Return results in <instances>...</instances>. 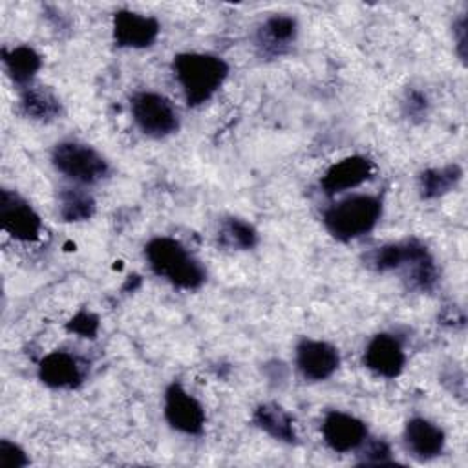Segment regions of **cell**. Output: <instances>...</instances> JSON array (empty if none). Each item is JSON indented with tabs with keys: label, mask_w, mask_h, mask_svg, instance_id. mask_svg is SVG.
Wrapping results in <instances>:
<instances>
[{
	"label": "cell",
	"mask_w": 468,
	"mask_h": 468,
	"mask_svg": "<svg viewBox=\"0 0 468 468\" xmlns=\"http://www.w3.org/2000/svg\"><path fill=\"white\" fill-rule=\"evenodd\" d=\"M172 69L188 106L210 101L229 75V64L221 57L199 51L176 55Z\"/></svg>",
	"instance_id": "obj_1"
},
{
	"label": "cell",
	"mask_w": 468,
	"mask_h": 468,
	"mask_svg": "<svg viewBox=\"0 0 468 468\" xmlns=\"http://www.w3.org/2000/svg\"><path fill=\"white\" fill-rule=\"evenodd\" d=\"M144 256L150 269L177 289L194 291L199 289L207 280L203 265L176 238H152L144 247Z\"/></svg>",
	"instance_id": "obj_2"
},
{
	"label": "cell",
	"mask_w": 468,
	"mask_h": 468,
	"mask_svg": "<svg viewBox=\"0 0 468 468\" xmlns=\"http://www.w3.org/2000/svg\"><path fill=\"white\" fill-rule=\"evenodd\" d=\"M382 216V201L371 194H355L340 199L324 212L327 232L338 241L356 239L375 229Z\"/></svg>",
	"instance_id": "obj_3"
},
{
	"label": "cell",
	"mask_w": 468,
	"mask_h": 468,
	"mask_svg": "<svg viewBox=\"0 0 468 468\" xmlns=\"http://www.w3.org/2000/svg\"><path fill=\"white\" fill-rule=\"evenodd\" d=\"M51 163L77 185H95L110 172L108 161L93 146L79 141H60L51 152Z\"/></svg>",
	"instance_id": "obj_4"
},
{
	"label": "cell",
	"mask_w": 468,
	"mask_h": 468,
	"mask_svg": "<svg viewBox=\"0 0 468 468\" xmlns=\"http://www.w3.org/2000/svg\"><path fill=\"white\" fill-rule=\"evenodd\" d=\"M132 119L137 128L154 139H163L177 132L179 113L176 106L161 93L139 91L130 101Z\"/></svg>",
	"instance_id": "obj_5"
},
{
	"label": "cell",
	"mask_w": 468,
	"mask_h": 468,
	"mask_svg": "<svg viewBox=\"0 0 468 468\" xmlns=\"http://www.w3.org/2000/svg\"><path fill=\"white\" fill-rule=\"evenodd\" d=\"M0 227L18 241H37L42 234V219L37 210L15 190H0Z\"/></svg>",
	"instance_id": "obj_6"
},
{
	"label": "cell",
	"mask_w": 468,
	"mask_h": 468,
	"mask_svg": "<svg viewBox=\"0 0 468 468\" xmlns=\"http://www.w3.org/2000/svg\"><path fill=\"white\" fill-rule=\"evenodd\" d=\"M166 422L186 435H199L205 428V410L201 402L190 395L181 384H170L165 391Z\"/></svg>",
	"instance_id": "obj_7"
},
{
	"label": "cell",
	"mask_w": 468,
	"mask_h": 468,
	"mask_svg": "<svg viewBox=\"0 0 468 468\" xmlns=\"http://www.w3.org/2000/svg\"><path fill=\"white\" fill-rule=\"evenodd\" d=\"M113 42L119 48L143 49L150 48L161 31V24L155 16L121 9L113 15Z\"/></svg>",
	"instance_id": "obj_8"
},
{
	"label": "cell",
	"mask_w": 468,
	"mask_h": 468,
	"mask_svg": "<svg viewBox=\"0 0 468 468\" xmlns=\"http://www.w3.org/2000/svg\"><path fill=\"white\" fill-rule=\"evenodd\" d=\"M340 366L338 349L324 340L303 338L296 346V367L303 378L322 382L333 377Z\"/></svg>",
	"instance_id": "obj_9"
},
{
	"label": "cell",
	"mask_w": 468,
	"mask_h": 468,
	"mask_svg": "<svg viewBox=\"0 0 468 468\" xmlns=\"http://www.w3.org/2000/svg\"><path fill=\"white\" fill-rule=\"evenodd\" d=\"M322 437L333 452L347 453L364 444L367 439V426L355 415L333 410L324 417Z\"/></svg>",
	"instance_id": "obj_10"
},
{
	"label": "cell",
	"mask_w": 468,
	"mask_h": 468,
	"mask_svg": "<svg viewBox=\"0 0 468 468\" xmlns=\"http://www.w3.org/2000/svg\"><path fill=\"white\" fill-rule=\"evenodd\" d=\"M375 174V165L364 155H349L333 163L322 176L320 186L324 194L336 196L349 188H356Z\"/></svg>",
	"instance_id": "obj_11"
},
{
	"label": "cell",
	"mask_w": 468,
	"mask_h": 468,
	"mask_svg": "<svg viewBox=\"0 0 468 468\" xmlns=\"http://www.w3.org/2000/svg\"><path fill=\"white\" fill-rule=\"evenodd\" d=\"M84 375L86 364L68 351H51L38 364V378L53 389H73L82 384Z\"/></svg>",
	"instance_id": "obj_12"
},
{
	"label": "cell",
	"mask_w": 468,
	"mask_h": 468,
	"mask_svg": "<svg viewBox=\"0 0 468 468\" xmlns=\"http://www.w3.org/2000/svg\"><path fill=\"white\" fill-rule=\"evenodd\" d=\"M298 37V22L294 16L278 13L261 22L256 31V46L261 57L276 58L285 55Z\"/></svg>",
	"instance_id": "obj_13"
},
{
	"label": "cell",
	"mask_w": 468,
	"mask_h": 468,
	"mask_svg": "<svg viewBox=\"0 0 468 468\" xmlns=\"http://www.w3.org/2000/svg\"><path fill=\"white\" fill-rule=\"evenodd\" d=\"M364 366L384 378L399 377L406 366V353L402 344L393 335H375L366 346Z\"/></svg>",
	"instance_id": "obj_14"
},
{
	"label": "cell",
	"mask_w": 468,
	"mask_h": 468,
	"mask_svg": "<svg viewBox=\"0 0 468 468\" xmlns=\"http://www.w3.org/2000/svg\"><path fill=\"white\" fill-rule=\"evenodd\" d=\"M404 442L413 457L420 461H430L442 453L446 435L431 420L424 417H413L404 426Z\"/></svg>",
	"instance_id": "obj_15"
},
{
	"label": "cell",
	"mask_w": 468,
	"mask_h": 468,
	"mask_svg": "<svg viewBox=\"0 0 468 468\" xmlns=\"http://www.w3.org/2000/svg\"><path fill=\"white\" fill-rule=\"evenodd\" d=\"M399 269L404 271V280L408 285L422 292L431 291L439 278L431 254L417 239L404 241V260Z\"/></svg>",
	"instance_id": "obj_16"
},
{
	"label": "cell",
	"mask_w": 468,
	"mask_h": 468,
	"mask_svg": "<svg viewBox=\"0 0 468 468\" xmlns=\"http://www.w3.org/2000/svg\"><path fill=\"white\" fill-rule=\"evenodd\" d=\"M254 424L280 442L292 444L298 441L292 415L276 402H263L252 413Z\"/></svg>",
	"instance_id": "obj_17"
},
{
	"label": "cell",
	"mask_w": 468,
	"mask_h": 468,
	"mask_svg": "<svg viewBox=\"0 0 468 468\" xmlns=\"http://www.w3.org/2000/svg\"><path fill=\"white\" fill-rule=\"evenodd\" d=\"M18 106L26 117L42 121V122L55 121L62 115L60 99L49 88H44V86L24 88V91L20 93Z\"/></svg>",
	"instance_id": "obj_18"
},
{
	"label": "cell",
	"mask_w": 468,
	"mask_h": 468,
	"mask_svg": "<svg viewBox=\"0 0 468 468\" xmlns=\"http://www.w3.org/2000/svg\"><path fill=\"white\" fill-rule=\"evenodd\" d=\"M2 62L9 79L27 88L37 71L42 68V57L29 46H15L2 49Z\"/></svg>",
	"instance_id": "obj_19"
},
{
	"label": "cell",
	"mask_w": 468,
	"mask_h": 468,
	"mask_svg": "<svg viewBox=\"0 0 468 468\" xmlns=\"http://www.w3.org/2000/svg\"><path fill=\"white\" fill-rule=\"evenodd\" d=\"M463 177V170L459 165H444L420 172L419 176V192L424 199H437L448 192H452Z\"/></svg>",
	"instance_id": "obj_20"
},
{
	"label": "cell",
	"mask_w": 468,
	"mask_h": 468,
	"mask_svg": "<svg viewBox=\"0 0 468 468\" xmlns=\"http://www.w3.org/2000/svg\"><path fill=\"white\" fill-rule=\"evenodd\" d=\"M218 243L229 250H249L258 243V230L241 218H225L218 227Z\"/></svg>",
	"instance_id": "obj_21"
},
{
	"label": "cell",
	"mask_w": 468,
	"mask_h": 468,
	"mask_svg": "<svg viewBox=\"0 0 468 468\" xmlns=\"http://www.w3.org/2000/svg\"><path fill=\"white\" fill-rule=\"evenodd\" d=\"M95 214V199L80 186H66L58 192V216L68 223L86 221Z\"/></svg>",
	"instance_id": "obj_22"
},
{
	"label": "cell",
	"mask_w": 468,
	"mask_h": 468,
	"mask_svg": "<svg viewBox=\"0 0 468 468\" xmlns=\"http://www.w3.org/2000/svg\"><path fill=\"white\" fill-rule=\"evenodd\" d=\"M402 260H404V241L382 245L369 254V263L378 272L397 271L402 265Z\"/></svg>",
	"instance_id": "obj_23"
},
{
	"label": "cell",
	"mask_w": 468,
	"mask_h": 468,
	"mask_svg": "<svg viewBox=\"0 0 468 468\" xmlns=\"http://www.w3.org/2000/svg\"><path fill=\"white\" fill-rule=\"evenodd\" d=\"M66 329L82 338H95L99 333V316L91 311H79L68 324Z\"/></svg>",
	"instance_id": "obj_24"
},
{
	"label": "cell",
	"mask_w": 468,
	"mask_h": 468,
	"mask_svg": "<svg viewBox=\"0 0 468 468\" xmlns=\"http://www.w3.org/2000/svg\"><path fill=\"white\" fill-rule=\"evenodd\" d=\"M29 464V457L26 452L7 439L0 441V466L2 468H22Z\"/></svg>",
	"instance_id": "obj_25"
},
{
	"label": "cell",
	"mask_w": 468,
	"mask_h": 468,
	"mask_svg": "<svg viewBox=\"0 0 468 468\" xmlns=\"http://www.w3.org/2000/svg\"><path fill=\"white\" fill-rule=\"evenodd\" d=\"M366 450L362 453V463L366 464H388L391 457L389 444L386 441H364Z\"/></svg>",
	"instance_id": "obj_26"
},
{
	"label": "cell",
	"mask_w": 468,
	"mask_h": 468,
	"mask_svg": "<svg viewBox=\"0 0 468 468\" xmlns=\"http://www.w3.org/2000/svg\"><path fill=\"white\" fill-rule=\"evenodd\" d=\"M428 112V99L419 90H410L404 99V113L410 119H422Z\"/></svg>",
	"instance_id": "obj_27"
},
{
	"label": "cell",
	"mask_w": 468,
	"mask_h": 468,
	"mask_svg": "<svg viewBox=\"0 0 468 468\" xmlns=\"http://www.w3.org/2000/svg\"><path fill=\"white\" fill-rule=\"evenodd\" d=\"M453 42H455V53L461 58V62H466L468 57V20L466 15H461L453 22Z\"/></svg>",
	"instance_id": "obj_28"
}]
</instances>
